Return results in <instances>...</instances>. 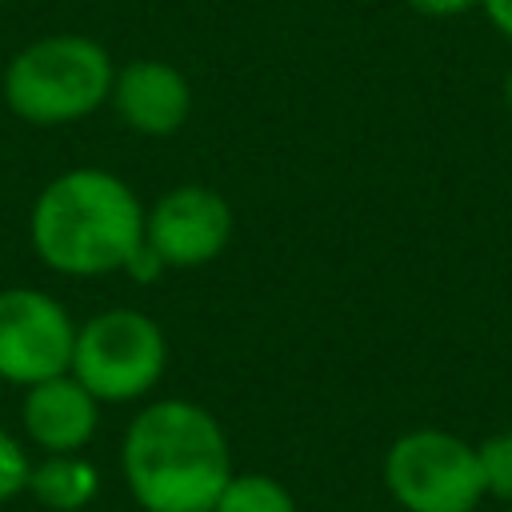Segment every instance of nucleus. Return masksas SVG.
<instances>
[{
  "mask_svg": "<svg viewBox=\"0 0 512 512\" xmlns=\"http://www.w3.org/2000/svg\"><path fill=\"white\" fill-rule=\"evenodd\" d=\"M100 472L84 452H52L32 464L28 496L48 512H80L96 500Z\"/></svg>",
  "mask_w": 512,
  "mask_h": 512,
  "instance_id": "9d476101",
  "label": "nucleus"
},
{
  "mask_svg": "<svg viewBox=\"0 0 512 512\" xmlns=\"http://www.w3.org/2000/svg\"><path fill=\"white\" fill-rule=\"evenodd\" d=\"M168 368V336L140 308H104L76 324L72 376L100 404L144 400Z\"/></svg>",
  "mask_w": 512,
  "mask_h": 512,
  "instance_id": "20e7f679",
  "label": "nucleus"
},
{
  "mask_svg": "<svg viewBox=\"0 0 512 512\" xmlns=\"http://www.w3.org/2000/svg\"><path fill=\"white\" fill-rule=\"evenodd\" d=\"M120 472L144 512H212L232 468L224 424L196 400H148L120 440Z\"/></svg>",
  "mask_w": 512,
  "mask_h": 512,
  "instance_id": "f257e3e1",
  "label": "nucleus"
},
{
  "mask_svg": "<svg viewBox=\"0 0 512 512\" xmlns=\"http://www.w3.org/2000/svg\"><path fill=\"white\" fill-rule=\"evenodd\" d=\"M116 64L104 44L84 32H52L24 44L4 68V104L36 128L92 116L108 104Z\"/></svg>",
  "mask_w": 512,
  "mask_h": 512,
  "instance_id": "7ed1b4c3",
  "label": "nucleus"
},
{
  "mask_svg": "<svg viewBox=\"0 0 512 512\" xmlns=\"http://www.w3.org/2000/svg\"><path fill=\"white\" fill-rule=\"evenodd\" d=\"M76 320L40 288H0V380L28 388L72 368Z\"/></svg>",
  "mask_w": 512,
  "mask_h": 512,
  "instance_id": "423d86ee",
  "label": "nucleus"
},
{
  "mask_svg": "<svg viewBox=\"0 0 512 512\" xmlns=\"http://www.w3.org/2000/svg\"><path fill=\"white\" fill-rule=\"evenodd\" d=\"M384 484L404 512H472L484 492L476 444L444 428H412L384 456Z\"/></svg>",
  "mask_w": 512,
  "mask_h": 512,
  "instance_id": "39448f33",
  "label": "nucleus"
},
{
  "mask_svg": "<svg viewBox=\"0 0 512 512\" xmlns=\"http://www.w3.org/2000/svg\"><path fill=\"white\" fill-rule=\"evenodd\" d=\"M20 428H24L28 444H36L44 456L84 452L100 428V400L72 372L48 376V380L24 388Z\"/></svg>",
  "mask_w": 512,
  "mask_h": 512,
  "instance_id": "1a4fd4ad",
  "label": "nucleus"
},
{
  "mask_svg": "<svg viewBox=\"0 0 512 512\" xmlns=\"http://www.w3.org/2000/svg\"><path fill=\"white\" fill-rule=\"evenodd\" d=\"M28 236L40 264L60 276L128 272L144 248V204L116 172L68 168L40 188Z\"/></svg>",
  "mask_w": 512,
  "mask_h": 512,
  "instance_id": "f03ea898",
  "label": "nucleus"
},
{
  "mask_svg": "<svg viewBox=\"0 0 512 512\" xmlns=\"http://www.w3.org/2000/svg\"><path fill=\"white\" fill-rule=\"evenodd\" d=\"M480 12L492 20L496 32H504L512 40V0H480Z\"/></svg>",
  "mask_w": 512,
  "mask_h": 512,
  "instance_id": "2eb2a0df",
  "label": "nucleus"
},
{
  "mask_svg": "<svg viewBox=\"0 0 512 512\" xmlns=\"http://www.w3.org/2000/svg\"><path fill=\"white\" fill-rule=\"evenodd\" d=\"M232 240V208L208 184H176L144 208V248L160 268H204Z\"/></svg>",
  "mask_w": 512,
  "mask_h": 512,
  "instance_id": "0eeeda50",
  "label": "nucleus"
},
{
  "mask_svg": "<svg viewBox=\"0 0 512 512\" xmlns=\"http://www.w3.org/2000/svg\"><path fill=\"white\" fill-rule=\"evenodd\" d=\"M412 12H420V16H436V20H444V16H464V12H472V8H480V0H404Z\"/></svg>",
  "mask_w": 512,
  "mask_h": 512,
  "instance_id": "4468645a",
  "label": "nucleus"
},
{
  "mask_svg": "<svg viewBox=\"0 0 512 512\" xmlns=\"http://www.w3.org/2000/svg\"><path fill=\"white\" fill-rule=\"evenodd\" d=\"M212 512H296L292 492L264 472H232Z\"/></svg>",
  "mask_w": 512,
  "mask_h": 512,
  "instance_id": "9b49d317",
  "label": "nucleus"
},
{
  "mask_svg": "<svg viewBox=\"0 0 512 512\" xmlns=\"http://www.w3.org/2000/svg\"><path fill=\"white\" fill-rule=\"evenodd\" d=\"M32 456L28 444L20 436H12L8 428H0V504H12L16 496L28 492V476H32Z\"/></svg>",
  "mask_w": 512,
  "mask_h": 512,
  "instance_id": "ddd939ff",
  "label": "nucleus"
},
{
  "mask_svg": "<svg viewBox=\"0 0 512 512\" xmlns=\"http://www.w3.org/2000/svg\"><path fill=\"white\" fill-rule=\"evenodd\" d=\"M504 104H508V112H512V68H508V76H504Z\"/></svg>",
  "mask_w": 512,
  "mask_h": 512,
  "instance_id": "dca6fc26",
  "label": "nucleus"
},
{
  "mask_svg": "<svg viewBox=\"0 0 512 512\" xmlns=\"http://www.w3.org/2000/svg\"><path fill=\"white\" fill-rule=\"evenodd\" d=\"M480 452V472H484V492L496 500L512 504V432H496L484 444H476Z\"/></svg>",
  "mask_w": 512,
  "mask_h": 512,
  "instance_id": "f8f14e48",
  "label": "nucleus"
},
{
  "mask_svg": "<svg viewBox=\"0 0 512 512\" xmlns=\"http://www.w3.org/2000/svg\"><path fill=\"white\" fill-rule=\"evenodd\" d=\"M108 104L136 136H172L192 116V84L176 64L140 56L116 68Z\"/></svg>",
  "mask_w": 512,
  "mask_h": 512,
  "instance_id": "6e6552de",
  "label": "nucleus"
}]
</instances>
